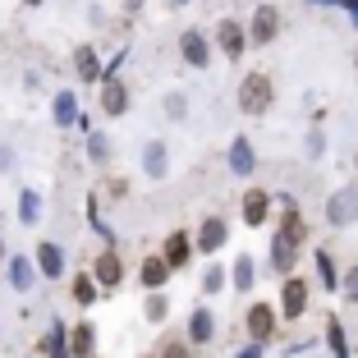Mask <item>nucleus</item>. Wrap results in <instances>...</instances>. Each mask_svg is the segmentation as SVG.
I'll use <instances>...</instances> for the list:
<instances>
[{
	"mask_svg": "<svg viewBox=\"0 0 358 358\" xmlns=\"http://www.w3.org/2000/svg\"><path fill=\"white\" fill-rule=\"evenodd\" d=\"M275 101V83L271 74H262V69H253V74L239 83V110L243 115H266Z\"/></svg>",
	"mask_w": 358,
	"mask_h": 358,
	"instance_id": "nucleus-1",
	"label": "nucleus"
},
{
	"mask_svg": "<svg viewBox=\"0 0 358 358\" xmlns=\"http://www.w3.org/2000/svg\"><path fill=\"white\" fill-rule=\"evenodd\" d=\"M358 221V184H349V189L331 193L327 198V225H336V230H345V225Z\"/></svg>",
	"mask_w": 358,
	"mask_h": 358,
	"instance_id": "nucleus-2",
	"label": "nucleus"
},
{
	"mask_svg": "<svg viewBox=\"0 0 358 358\" xmlns=\"http://www.w3.org/2000/svg\"><path fill=\"white\" fill-rule=\"evenodd\" d=\"M308 280L303 275H285V285H280V313H285V322H299V317L308 313Z\"/></svg>",
	"mask_w": 358,
	"mask_h": 358,
	"instance_id": "nucleus-3",
	"label": "nucleus"
},
{
	"mask_svg": "<svg viewBox=\"0 0 358 358\" xmlns=\"http://www.w3.org/2000/svg\"><path fill=\"white\" fill-rule=\"evenodd\" d=\"M216 51H221L225 60H239V55L248 51V28H243L239 19H221L216 23Z\"/></svg>",
	"mask_w": 358,
	"mask_h": 358,
	"instance_id": "nucleus-4",
	"label": "nucleus"
},
{
	"mask_svg": "<svg viewBox=\"0 0 358 358\" xmlns=\"http://www.w3.org/2000/svg\"><path fill=\"white\" fill-rule=\"evenodd\" d=\"M92 280L101 285V289H120V285H124V257H120V248H106L92 262Z\"/></svg>",
	"mask_w": 358,
	"mask_h": 358,
	"instance_id": "nucleus-5",
	"label": "nucleus"
},
{
	"mask_svg": "<svg viewBox=\"0 0 358 358\" xmlns=\"http://www.w3.org/2000/svg\"><path fill=\"white\" fill-rule=\"evenodd\" d=\"M275 32H280V10H275V5H257L253 23H248V42L266 46V42H275Z\"/></svg>",
	"mask_w": 358,
	"mask_h": 358,
	"instance_id": "nucleus-6",
	"label": "nucleus"
},
{
	"mask_svg": "<svg viewBox=\"0 0 358 358\" xmlns=\"http://www.w3.org/2000/svg\"><path fill=\"white\" fill-rule=\"evenodd\" d=\"M179 55H184V64H193V69H207L211 64V42L198 28H184L179 32Z\"/></svg>",
	"mask_w": 358,
	"mask_h": 358,
	"instance_id": "nucleus-7",
	"label": "nucleus"
},
{
	"mask_svg": "<svg viewBox=\"0 0 358 358\" xmlns=\"http://www.w3.org/2000/svg\"><path fill=\"white\" fill-rule=\"evenodd\" d=\"M78 120H83V106H78V92H55L51 96V124L55 129H78Z\"/></svg>",
	"mask_w": 358,
	"mask_h": 358,
	"instance_id": "nucleus-8",
	"label": "nucleus"
},
{
	"mask_svg": "<svg viewBox=\"0 0 358 358\" xmlns=\"http://www.w3.org/2000/svg\"><path fill=\"white\" fill-rule=\"evenodd\" d=\"M243 327H248V340H253V345H266V340L275 336V308L271 303H253L248 317H243Z\"/></svg>",
	"mask_w": 358,
	"mask_h": 358,
	"instance_id": "nucleus-9",
	"label": "nucleus"
},
{
	"mask_svg": "<svg viewBox=\"0 0 358 358\" xmlns=\"http://www.w3.org/2000/svg\"><path fill=\"white\" fill-rule=\"evenodd\" d=\"M225 239H230V225H225L221 216H207V221L198 225V234H193V248H198V253H216V248H225Z\"/></svg>",
	"mask_w": 358,
	"mask_h": 358,
	"instance_id": "nucleus-10",
	"label": "nucleus"
},
{
	"mask_svg": "<svg viewBox=\"0 0 358 358\" xmlns=\"http://www.w3.org/2000/svg\"><path fill=\"white\" fill-rule=\"evenodd\" d=\"M124 110H129V83H124V78H106V83H101V115L120 120Z\"/></svg>",
	"mask_w": 358,
	"mask_h": 358,
	"instance_id": "nucleus-11",
	"label": "nucleus"
},
{
	"mask_svg": "<svg viewBox=\"0 0 358 358\" xmlns=\"http://www.w3.org/2000/svg\"><path fill=\"white\" fill-rule=\"evenodd\" d=\"M74 74H78V83H96L101 87V78H106V64H101V55H96V46H78L74 51Z\"/></svg>",
	"mask_w": 358,
	"mask_h": 358,
	"instance_id": "nucleus-12",
	"label": "nucleus"
},
{
	"mask_svg": "<svg viewBox=\"0 0 358 358\" xmlns=\"http://www.w3.org/2000/svg\"><path fill=\"white\" fill-rule=\"evenodd\" d=\"M5 266H10V289H19V294H28L32 285H37V275H42L28 253H10V262H5Z\"/></svg>",
	"mask_w": 358,
	"mask_h": 358,
	"instance_id": "nucleus-13",
	"label": "nucleus"
},
{
	"mask_svg": "<svg viewBox=\"0 0 358 358\" xmlns=\"http://www.w3.org/2000/svg\"><path fill=\"white\" fill-rule=\"evenodd\" d=\"M239 216H243V225H266V216H271V193L266 189H248L243 193V207H239Z\"/></svg>",
	"mask_w": 358,
	"mask_h": 358,
	"instance_id": "nucleus-14",
	"label": "nucleus"
},
{
	"mask_svg": "<svg viewBox=\"0 0 358 358\" xmlns=\"http://www.w3.org/2000/svg\"><path fill=\"white\" fill-rule=\"evenodd\" d=\"M32 262H37V271H42L46 280H60V275H64V248L51 243V239H42V243H37V253H32Z\"/></svg>",
	"mask_w": 358,
	"mask_h": 358,
	"instance_id": "nucleus-15",
	"label": "nucleus"
},
{
	"mask_svg": "<svg viewBox=\"0 0 358 358\" xmlns=\"http://www.w3.org/2000/svg\"><path fill=\"white\" fill-rule=\"evenodd\" d=\"M184 336H189V345H211V340H216V313H211V308H193Z\"/></svg>",
	"mask_w": 358,
	"mask_h": 358,
	"instance_id": "nucleus-16",
	"label": "nucleus"
},
{
	"mask_svg": "<svg viewBox=\"0 0 358 358\" xmlns=\"http://www.w3.org/2000/svg\"><path fill=\"white\" fill-rule=\"evenodd\" d=\"M170 262L161 253H152V257H143V271H138V280H143V289H148V294H161V285L170 280Z\"/></svg>",
	"mask_w": 358,
	"mask_h": 358,
	"instance_id": "nucleus-17",
	"label": "nucleus"
},
{
	"mask_svg": "<svg viewBox=\"0 0 358 358\" xmlns=\"http://www.w3.org/2000/svg\"><path fill=\"white\" fill-rule=\"evenodd\" d=\"M69 354H74V358H96V327H92V322L69 327Z\"/></svg>",
	"mask_w": 358,
	"mask_h": 358,
	"instance_id": "nucleus-18",
	"label": "nucleus"
},
{
	"mask_svg": "<svg viewBox=\"0 0 358 358\" xmlns=\"http://www.w3.org/2000/svg\"><path fill=\"white\" fill-rule=\"evenodd\" d=\"M143 175H148V179H166L170 175V152H166V143H148V148H143Z\"/></svg>",
	"mask_w": 358,
	"mask_h": 358,
	"instance_id": "nucleus-19",
	"label": "nucleus"
},
{
	"mask_svg": "<svg viewBox=\"0 0 358 358\" xmlns=\"http://www.w3.org/2000/svg\"><path fill=\"white\" fill-rule=\"evenodd\" d=\"M189 253H193V239H189L184 230H175V234L166 239V253H161V257L170 262V271H179V266H189Z\"/></svg>",
	"mask_w": 358,
	"mask_h": 358,
	"instance_id": "nucleus-20",
	"label": "nucleus"
},
{
	"mask_svg": "<svg viewBox=\"0 0 358 358\" xmlns=\"http://www.w3.org/2000/svg\"><path fill=\"white\" fill-rule=\"evenodd\" d=\"M42 354L46 358H74L69 354V327H64V322H51V331H46V340H42Z\"/></svg>",
	"mask_w": 358,
	"mask_h": 358,
	"instance_id": "nucleus-21",
	"label": "nucleus"
},
{
	"mask_svg": "<svg viewBox=\"0 0 358 358\" xmlns=\"http://www.w3.org/2000/svg\"><path fill=\"white\" fill-rule=\"evenodd\" d=\"M253 280H257V262L248 253H239V257H234V266H230V285L239 289V294H248V289H253Z\"/></svg>",
	"mask_w": 358,
	"mask_h": 358,
	"instance_id": "nucleus-22",
	"label": "nucleus"
},
{
	"mask_svg": "<svg viewBox=\"0 0 358 358\" xmlns=\"http://www.w3.org/2000/svg\"><path fill=\"white\" fill-rule=\"evenodd\" d=\"M69 294H74V303H78V308H92V303H96V294H101V285L92 280V271H78L74 280H69Z\"/></svg>",
	"mask_w": 358,
	"mask_h": 358,
	"instance_id": "nucleus-23",
	"label": "nucleus"
},
{
	"mask_svg": "<svg viewBox=\"0 0 358 358\" xmlns=\"http://www.w3.org/2000/svg\"><path fill=\"white\" fill-rule=\"evenodd\" d=\"M253 166H257L253 143H248V138H234V143H230V170H234V175H253Z\"/></svg>",
	"mask_w": 358,
	"mask_h": 358,
	"instance_id": "nucleus-24",
	"label": "nucleus"
},
{
	"mask_svg": "<svg viewBox=\"0 0 358 358\" xmlns=\"http://www.w3.org/2000/svg\"><path fill=\"white\" fill-rule=\"evenodd\" d=\"M280 239H289V243H303L308 239V225H303V216H299V207L294 202H289V207H285V216H280Z\"/></svg>",
	"mask_w": 358,
	"mask_h": 358,
	"instance_id": "nucleus-25",
	"label": "nucleus"
},
{
	"mask_svg": "<svg viewBox=\"0 0 358 358\" xmlns=\"http://www.w3.org/2000/svg\"><path fill=\"white\" fill-rule=\"evenodd\" d=\"M294 257H299V243H289V239H280V234H275V239H271V266L280 271V280L289 275V266H294Z\"/></svg>",
	"mask_w": 358,
	"mask_h": 358,
	"instance_id": "nucleus-26",
	"label": "nucleus"
},
{
	"mask_svg": "<svg viewBox=\"0 0 358 358\" xmlns=\"http://www.w3.org/2000/svg\"><path fill=\"white\" fill-rule=\"evenodd\" d=\"M110 157H115V148H110V134L92 129V134H87V161H92V166H110Z\"/></svg>",
	"mask_w": 358,
	"mask_h": 358,
	"instance_id": "nucleus-27",
	"label": "nucleus"
},
{
	"mask_svg": "<svg viewBox=\"0 0 358 358\" xmlns=\"http://www.w3.org/2000/svg\"><path fill=\"white\" fill-rule=\"evenodd\" d=\"M37 221H42V193H37V189H23L19 193V225H28V230H32Z\"/></svg>",
	"mask_w": 358,
	"mask_h": 358,
	"instance_id": "nucleus-28",
	"label": "nucleus"
},
{
	"mask_svg": "<svg viewBox=\"0 0 358 358\" xmlns=\"http://www.w3.org/2000/svg\"><path fill=\"white\" fill-rule=\"evenodd\" d=\"M225 280H230V275H225V266H216V262H211L207 266V271H202V294H221V289H225Z\"/></svg>",
	"mask_w": 358,
	"mask_h": 358,
	"instance_id": "nucleus-29",
	"label": "nucleus"
},
{
	"mask_svg": "<svg viewBox=\"0 0 358 358\" xmlns=\"http://www.w3.org/2000/svg\"><path fill=\"white\" fill-rule=\"evenodd\" d=\"M327 345H331V354H336V358H349V340H345V327H340L336 317L327 322Z\"/></svg>",
	"mask_w": 358,
	"mask_h": 358,
	"instance_id": "nucleus-30",
	"label": "nucleus"
},
{
	"mask_svg": "<svg viewBox=\"0 0 358 358\" xmlns=\"http://www.w3.org/2000/svg\"><path fill=\"white\" fill-rule=\"evenodd\" d=\"M143 317L161 327V322L170 317V299H166V294H148V303H143Z\"/></svg>",
	"mask_w": 358,
	"mask_h": 358,
	"instance_id": "nucleus-31",
	"label": "nucleus"
},
{
	"mask_svg": "<svg viewBox=\"0 0 358 358\" xmlns=\"http://www.w3.org/2000/svg\"><path fill=\"white\" fill-rule=\"evenodd\" d=\"M317 271H322V285H327V289H340V280H336V262H331V253H317Z\"/></svg>",
	"mask_w": 358,
	"mask_h": 358,
	"instance_id": "nucleus-32",
	"label": "nucleus"
},
{
	"mask_svg": "<svg viewBox=\"0 0 358 358\" xmlns=\"http://www.w3.org/2000/svg\"><path fill=\"white\" fill-rule=\"evenodd\" d=\"M166 115H170V120H184V115H189V101H184L179 92H170V96H166Z\"/></svg>",
	"mask_w": 358,
	"mask_h": 358,
	"instance_id": "nucleus-33",
	"label": "nucleus"
},
{
	"mask_svg": "<svg viewBox=\"0 0 358 358\" xmlns=\"http://www.w3.org/2000/svg\"><path fill=\"white\" fill-rule=\"evenodd\" d=\"M340 294H345L349 303H358V266H349V275L340 280Z\"/></svg>",
	"mask_w": 358,
	"mask_h": 358,
	"instance_id": "nucleus-34",
	"label": "nucleus"
},
{
	"mask_svg": "<svg viewBox=\"0 0 358 358\" xmlns=\"http://www.w3.org/2000/svg\"><path fill=\"white\" fill-rule=\"evenodd\" d=\"M124 193H129V179H124V175H120V179H106V198H115V202H120Z\"/></svg>",
	"mask_w": 358,
	"mask_h": 358,
	"instance_id": "nucleus-35",
	"label": "nucleus"
},
{
	"mask_svg": "<svg viewBox=\"0 0 358 358\" xmlns=\"http://www.w3.org/2000/svg\"><path fill=\"white\" fill-rule=\"evenodd\" d=\"M161 358H189V340H179V345H170Z\"/></svg>",
	"mask_w": 358,
	"mask_h": 358,
	"instance_id": "nucleus-36",
	"label": "nucleus"
},
{
	"mask_svg": "<svg viewBox=\"0 0 358 358\" xmlns=\"http://www.w3.org/2000/svg\"><path fill=\"white\" fill-rule=\"evenodd\" d=\"M262 349H266V345H248V349H239L234 358H262Z\"/></svg>",
	"mask_w": 358,
	"mask_h": 358,
	"instance_id": "nucleus-37",
	"label": "nucleus"
},
{
	"mask_svg": "<svg viewBox=\"0 0 358 358\" xmlns=\"http://www.w3.org/2000/svg\"><path fill=\"white\" fill-rule=\"evenodd\" d=\"M0 170H14V152L10 148H0Z\"/></svg>",
	"mask_w": 358,
	"mask_h": 358,
	"instance_id": "nucleus-38",
	"label": "nucleus"
},
{
	"mask_svg": "<svg viewBox=\"0 0 358 358\" xmlns=\"http://www.w3.org/2000/svg\"><path fill=\"white\" fill-rule=\"evenodd\" d=\"M124 10H129V14H138V10H143V0H124Z\"/></svg>",
	"mask_w": 358,
	"mask_h": 358,
	"instance_id": "nucleus-39",
	"label": "nucleus"
},
{
	"mask_svg": "<svg viewBox=\"0 0 358 358\" xmlns=\"http://www.w3.org/2000/svg\"><path fill=\"white\" fill-rule=\"evenodd\" d=\"M19 5H28V10H42L46 0H19Z\"/></svg>",
	"mask_w": 358,
	"mask_h": 358,
	"instance_id": "nucleus-40",
	"label": "nucleus"
},
{
	"mask_svg": "<svg viewBox=\"0 0 358 358\" xmlns=\"http://www.w3.org/2000/svg\"><path fill=\"white\" fill-rule=\"evenodd\" d=\"M166 5H175V10H184V5H193V0H166Z\"/></svg>",
	"mask_w": 358,
	"mask_h": 358,
	"instance_id": "nucleus-41",
	"label": "nucleus"
},
{
	"mask_svg": "<svg viewBox=\"0 0 358 358\" xmlns=\"http://www.w3.org/2000/svg\"><path fill=\"white\" fill-rule=\"evenodd\" d=\"M0 257H5V243H0Z\"/></svg>",
	"mask_w": 358,
	"mask_h": 358,
	"instance_id": "nucleus-42",
	"label": "nucleus"
},
{
	"mask_svg": "<svg viewBox=\"0 0 358 358\" xmlns=\"http://www.w3.org/2000/svg\"><path fill=\"white\" fill-rule=\"evenodd\" d=\"M354 64H358V55H354Z\"/></svg>",
	"mask_w": 358,
	"mask_h": 358,
	"instance_id": "nucleus-43",
	"label": "nucleus"
},
{
	"mask_svg": "<svg viewBox=\"0 0 358 358\" xmlns=\"http://www.w3.org/2000/svg\"><path fill=\"white\" fill-rule=\"evenodd\" d=\"M143 358H152V354H143Z\"/></svg>",
	"mask_w": 358,
	"mask_h": 358,
	"instance_id": "nucleus-44",
	"label": "nucleus"
},
{
	"mask_svg": "<svg viewBox=\"0 0 358 358\" xmlns=\"http://www.w3.org/2000/svg\"><path fill=\"white\" fill-rule=\"evenodd\" d=\"M354 161H358V157H354Z\"/></svg>",
	"mask_w": 358,
	"mask_h": 358,
	"instance_id": "nucleus-45",
	"label": "nucleus"
}]
</instances>
